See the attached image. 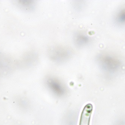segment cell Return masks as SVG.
<instances>
[{
	"mask_svg": "<svg viewBox=\"0 0 125 125\" xmlns=\"http://www.w3.org/2000/svg\"><path fill=\"white\" fill-rule=\"evenodd\" d=\"M93 109L92 104L88 103L85 106L81 113L79 125H90Z\"/></svg>",
	"mask_w": 125,
	"mask_h": 125,
	"instance_id": "obj_1",
	"label": "cell"
}]
</instances>
